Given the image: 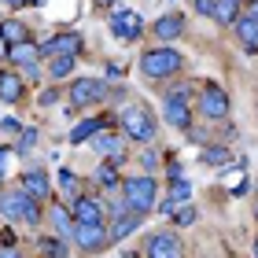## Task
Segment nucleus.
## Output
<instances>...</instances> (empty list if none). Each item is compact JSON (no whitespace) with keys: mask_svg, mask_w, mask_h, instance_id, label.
I'll return each mask as SVG.
<instances>
[{"mask_svg":"<svg viewBox=\"0 0 258 258\" xmlns=\"http://www.w3.org/2000/svg\"><path fill=\"white\" fill-rule=\"evenodd\" d=\"M184 67V55L177 48H170V44H159V48H148L140 55V70H144V78L151 81H162V78H173L177 70Z\"/></svg>","mask_w":258,"mask_h":258,"instance_id":"obj_1","label":"nucleus"},{"mask_svg":"<svg viewBox=\"0 0 258 258\" xmlns=\"http://www.w3.org/2000/svg\"><path fill=\"white\" fill-rule=\"evenodd\" d=\"M122 199H125L129 210L148 214V210L159 203V184L151 177H129V181H122Z\"/></svg>","mask_w":258,"mask_h":258,"instance_id":"obj_2","label":"nucleus"},{"mask_svg":"<svg viewBox=\"0 0 258 258\" xmlns=\"http://www.w3.org/2000/svg\"><path fill=\"white\" fill-rule=\"evenodd\" d=\"M122 129H125L129 140H140V144H151V140H155V122H151V114L140 107V103L122 107Z\"/></svg>","mask_w":258,"mask_h":258,"instance_id":"obj_3","label":"nucleus"},{"mask_svg":"<svg viewBox=\"0 0 258 258\" xmlns=\"http://www.w3.org/2000/svg\"><path fill=\"white\" fill-rule=\"evenodd\" d=\"M78 243L81 251H89V254H96V251H103L111 243V236H107V221H74V236H70Z\"/></svg>","mask_w":258,"mask_h":258,"instance_id":"obj_4","label":"nucleus"},{"mask_svg":"<svg viewBox=\"0 0 258 258\" xmlns=\"http://www.w3.org/2000/svg\"><path fill=\"white\" fill-rule=\"evenodd\" d=\"M162 118H166L173 129H192V111H188V89H177L162 100Z\"/></svg>","mask_w":258,"mask_h":258,"instance_id":"obj_5","label":"nucleus"},{"mask_svg":"<svg viewBox=\"0 0 258 258\" xmlns=\"http://www.w3.org/2000/svg\"><path fill=\"white\" fill-rule=\"evenodd\" d=\"M199 114H203L207 122L225 118V114H229V96H225V89H218L214 81L203 85V92H199Z\"/></svg>","mask_w":258,"mask_h":258,"instance_id":"obj_6","label":"nucleus"},{"mask_svg":"<svg viewBox=\"0 0 258 258\" xmlns=\"http://www.w3.org/2000/svg\"><path fill=\"white\" fill-rule=\"evenodd\" d=\"M107 96V85L100 78H74L70 81V103L74 107H89V103H100Z\"/></svg>","mask_w":258,"mask_h":258,"instance_id":"obj_7","label":"nucleus"},{"mask_svg":"<svg viewBox=\"0 0 258 258\" xmlns=\"http://www.w3.org/2000/svg\"><path fill=\"white\" fill-rule=\"evenodd\" d=\"M144 258H184V243L177 232H155L144 243Z\"/></svg>","mask_w":258,"mask_h":258,"instance_id":"obj_8","label":"nucleus"},{"mask_svg":"<svg viewBox=\"0 0 258 258\" xmlns=\"http://www.w3.org/2000/svg\"><path fill=\"white\" fill-rule=\"evenodd\" d=\"M111 33H114L118 41H140V33H144V22H140L137 11L118 8V11L111 15Z\"/></svg>","mask_w":258,"mask_h":258,"instance_id":"obj_9","label":"nucleus"},{"mask_svg":"<svg viewBox=\"0 0 258 258\" xmlns=\"http://www.w3.org/2000/svg\"><path fill=\"white\" fill-rule=\"evenodd\" d=\"M48 225L59 240L74 236V210H70V203H52L48 207Z\"/></svg>","mask_w":258,"mask_h":258,"instance_id":"obj_10","label":"nucleus"},{"mask_svg":"<svg viewBox=\"0 0 258 258\" xmlns=\"http://www.w3.org/2000/svg\"><path fill=\"white\" fill-rule=\"evenodd\" d=\"M81 52V33H55L41 41V55H78Z\"/></svg>","mask_w":258,"mask_h":258,"instance_id":"obj_11","label":"nucleus"},{"mask_svg":"<svg viewBox=\"0 0 258 258\" xmlns=\"http://www.w3.org/2000/svg\"><path fill=\"white\" fill-rule=\"evenodd\" d=\"M70 210H74V221H107L103 218V203L92 196H74Z\"/></svg>","mask_w":258,"mask_h":258,"instance_id":"obj_12","label":"nucleus"},{"mask_svg":"<svg viewBox=\"0 0 258 258\" xmlns=\"http://www.w3.org/2000/svg\"><path fill=\"white\" fill-rule=\"evenodd\" d=\"M26 188H22V184H19V188H11V192H4V196H0V214H4L8 221H22V207H26Z\"/></svg>","mask_w":258,"mask_h":258,"instance_id":"obj_13","label":"nucleus"},{"mask_svg":"<svg viewBox=\"0 0 258 258\" xmlns=\"http://www.w3.org/2000/svg\"><path fill=\"white\" fill-rule=\"evenodd\" d=\"M22 188L37 199V203H44L48 192H52V181H48V173H44V170H26V173H22Z\"/></svg>","mask_w":258,"mask_h":258,"instance_id":"obj_14","label":"nucleus"},{"mask_svg":"<svg viewBox=\"0 0 258 258\" xmlns=\"http://www.w3.org/2000/svg\"><path fill=\"white\" fill-rule=\"evenodd\" d=\"M140 221H144V214H137V210H125V214L114 218V225L107 229V236H111V240H125V236H133V232L140 229Z\"/></svg>","mask_w":258,"mask_h":258,"instance_id":"obj_15","label":"nucleus"},{"mask_svg":"<svg viewBox=\"0 0 258 258\" xmlns=\"http://www.w3.org/2000/svg\"><path fill=\"white\" fill-rule=\"evenodd\" d=\"M8 59L15 63V67H33L41 59V44H33V41H19V44H11L8 48Z\"/></svg>","mask_w":258,"mask_h":258,"instance_id":"obj_16","label":"nucleus"},{"mask_svg":"<svg viewBox=\"0 0 258 258\" xmlns=\"http://www.w3.org/2000/svg\"><path fill=\"white\" fill-rule=\"evenodd\" d=\"M181 33H184V19L177 15V11L159 15V22H155V37H159V41H177Z\"/></svg>","mask_w":258,"mask_h":258,"instance_id":"obj_17","label":"nucleus"},{"mask_svg":"<svg viewBox=\"0 0 258 258\" xmlns=\"http://www.w3.org/2000/svg\"><path fill=\"white\" fill-rule=\"evenodd\" d=\"M232 26H236V37H240L243 48H247V55L258 52V22H254L251 15H240L236 22H232Z\"/></svg>","mask_w":258,"mask_h":258,"instance_id":"obj_18","label":"nucleus"},{"mask_svg":"<svg viewBox=\"0 0 258 258\" xmlns=\"http://www.w3.org/2000/svg\"><path fill=\"white\" fill-rule=\"evenodd\" d=\"M22 96V78L15 70H0V100L4 103H15Z\"/></svg>","mask_w":258,"mask_h":258,"instance_id":"obj_19","label":"nucleus"},{"mask_svg":"<svg viewBox=\"0 0 258 258\" xmlns=\"http://www.w3.org/2000/svg\"><path fill=\"white\" fill-rule=\"evenodd\" d=\"M210 19L221 22V26H232L240 19V0H214V15Z\"/></svg>","mask_w":258,"mask_h":258,"instance_id":"obj_20","label":"nucleus"},{"mask_svg":"<svg viewBox=\"0 0 258 258\" xmlns=\"http://www.w3.org/2000/svg\"><path fill=\"white\" fill-rule=\"evenodd\" d=\"M0 37H4V44L11 48V44H19V41H30V33L19 19H8V22H0Z\"/></svg>","mask_w":258,"mask_h":258,"instance_id":"obj_21","label":"nucleus"},{"mask_svg":"<svg viewBox=\"0 0 258 258\" xmlns=\"http://www.w3.org/2000/svg\"><path fill=\"white\" fill-rule=\"evenodd\" d=\"M92 148L100 151V155H122V137H114V133H100L92 137Z\"/></svg>","mask_w":258,"mask_h":258,"instance_id":"obj_22","label":"nucleus"},{"mask_svg":"<svg viewBox=\"0 0 258 258\" xmlns=\"http://www.w3.org/2000/svg\"><path fill=\"white\" fill-rule=\"evenodd\" d=\"M100 129H103V122H100V118H89V122H78L74 129H70V144H85V140H89V137H96V133H100Z\"/></svg>","mask_w":258,"mask_h":258,"instance_id":"obj_23","label":"nucleus"},{"mask_svg":"<svg viewBox=\"0 0 258 258\" xmlns=\"http://www.w3.org/2000/svg\"><path fill=\"white\" fill-rule=\"evenodd\" d=\"M37 251L44 258H67V240H59V236H37Z\"/></svg>","mask_w":258,"mask_h":258,"instance_id":"obj_24","label":"nucleus"},{"mask_svg":"<svg viewBox=\"0 0 258 258\" xmlns=\"http://www.w3.org/2000/svg\"><path fill=\"white\" fill-rule=\"evenodd\" d=\"M188 199H192V184L184 181V177H173V181H170V196H166V203H170V207H177V203L184 207Z\"/></svg>","mask_w":258,"mask_h":258,"instance_id":"obj_25","label":"nucleus"},{"mask_svg":"<svg viewBox=\"0 0 258 258\" xmlns=\"http://www.w3.org/2000/svg\"><path fill=\"white\" fill-rule=\"evenodd\" d=\"M74 70V55H52V78H67Z\"/></svg>","mask_w":258,"mask_h":258,"instance_id":"obj_26","label":"nucleus"},{"mask_svg":"<svg viewBox=\"0 0 258 258\" xmlns=\"http://www.w3.org/2000/svg\"><path fill=\"white\" fill-rule=\"evenodd\" d=\"M78 173L74 170H59V188H63V196H70V192H78Z\"/></svg>","mask_w":258,"mask_h":258,"instance_id":"obj_27","label":"nucleus"},{"mask_svg":"<svg viewBox=\"0 0 258 258\" xmlns=\"http://www.w3.org/2000/svg\"><path fill=\"white\" fill-rule=\"evenodd\" d=\"M33 144H37V129H22V133H19V148H15V151H22V155H26Z\"/></svg>","mask_w":258,"mask_h":258,"instance_id":"obj_28","label":"nucleus"},{"mask_svg":"<svg viewBox=\"0 0 258 258\" xmlns=\"http://www.w3.org/2000/svg\"><path fill=\"white\" fill-rule=\"evenodd\" d=\"M96 181L111 188V184H118V173H114V166H100V170H96Z\"/></svg>","mask_w":258,"mask_h":258,"instance_id":"obj_29","label":"nucleus"},{"mask_svg":"<svg viewBox=\"0 0 258 258\" xmlns=\"http://www.w3.org/2000/svg\"><path fill=\"white\" fill-rule=\"evenodd\" d=\"M225 159H229L225 148H207V151H203V162H225Z\"/></svg>","mask_w":258,"mask_h":258,"instance_id":"obj_30","label":"nucleus"},{"mask_svg":"<svg viewBox=\"0 0 258 258\" xmlns=\"http://www.w3.org/2000/svg\"><path fill=\"white\" fill-rule=\"evenodd\" d=\"M173 221H177V225H192V221H196V210L184 203V210H177V218H173Z\"/></svg>","mask_w":258,"mask_h":258,"instance_id":"obj_31","label":"nucleus"},{"mask_svg":"<svg viewBox=\"0 0 258 258\" xmlns=\"http://www.w3.org/2000/svg\"><path fill=\"white\" fill-rule=\"evenodd\" d=\"M0 129H4V133H22V125L15 118H0Z\"/></svg>","mask_w":258,"mask_h":258,"instance_id":"obj_32","label":"nucleus"},{"mask_svg":"<svg viewBox=\"0 0 258 258\" xmlns=\"http://www.w3.org/2000/svg\"><path fill=\"white\" fill-rule=\"evenodd\" d=\"M196 11L199 15H214V0H196Z\"/></svg>","mask_w":258,"mask_h":258,"instance_id":"obj_33","label":"nucleus"},{"mask_svg":"<svg viewBox=\"0 0 258 258\" xmlns=\"http://www.w3.org/2000/svg\"><path fill=\"white\" fill-rule=\"evenodd\" d=\"M8 162H11V148H8V144H0V173L8 170Z\"/></svg>","mask_w":258,"mask_h":258,"instance_id":"obj_34","label":"nucleus"},{"mask_svg":"<svg viewBox=\"0 0 258 258\" xmlns=\"http://www.w3.org/2000/svg\"><path fill=\"white\" fill-rule=\"evenodd\" d=\"M41 103H44V107H52V103H55V89H48V92H41Z\"/></svg>","mask_w":258,"mask_h":258,"instance_id":"obj_35","label":"nucleus"},{"mask_svg":"<svg viewBox=\"0 0 258 258\" xmlns=\"http://www.w3.org/2000/svg\"><path fill=\"white\" fill-rule=\"evenodd\" d=\"M0 4H4V8H11V11H15V8H26V4H30V0H0Z\"/></svg>","mask_w":258,"mask_h":258,"instance_id":"obj_36","label":"nucleus"},{"mask_svg":"<svg viewBox=\"0 0 258 258\" xmlns=\"http://www.w3.org/2000/svg\"><path fill=\"white\" fill-rule=\"evenodd\" d=\"M247 15H251V19L258 22V0H247Z\"/></svg>","mask_w":258,"mask_h":258,"instance_id":"obj_37","label":"nucleus"},{"mask_svg":"<svg viewBox=\"0 0 258 258\" xmlns=\"http://www.w3.org/2000/svg\"><path fill=\"white\" fill-rule=\"evenodd\" d=\"M0 258H22V254H19V251H8V247H4V251H0Z\"/></svg>","mask_w":258,"mask_h":258,"instance_id":"obj_38","label":"nucleus"},{"mask_svg":"<svg viewBox=\"0 0 258 258\" xmlns=\"http://www.w3.org/2000/svg\"><path fill=\"white\" fill-rule=\"evenodd\" d=\"M4 55H8V44H4V37H0V59H4Z\"/></svg>","mask_w":258,"mask_h":258,"instance_id":"obj_39","label":"nucleus"},{"mask_svg":"<svg viewBox=\"0 0 258 258\" xmlns=\"http://www.w3.org/2000/svg\"><path fill=\"white\" fill-rule=\"evenodd\" d=\"M96 4H118V0H96Z\"/></svg>","mask_w":258,"mask_h":258,"instance_id":"obj_40","label":"nucleus"},{"mask_svg":"<svg viewBox=\"0 0 258 258\" xmlns=\"http://www.w3.org/2000/svg\"><path fill=\"white\" fill-rule=\"evenodd\" d=\"M254 218H258V199H254Z\"/></svg>","mask_w":258,"mask_h":258,"instance_id":"obj_41","label":"nucleus"},{"mask_svg":"<svg viewBox=\"0 0 258 258\" xmlns=\"http://www.w3.org/2000/svg\"><path fill=\"white\" fill-rule=\"evenodd\" d=\"M254 258H258V240H254Z\"/></svg>","mask_w":258,"mask_h":258,"instance_id":"obj_42","label":"nucleus"},{"mask_svg":"<svg viewBox=\"0 0 258 258\" xmlns=\"http://www.w3.org/2000/svg\"><path fill=\"white\" fill-rule=\"evenodd\" d=\"M30 4H44V0H30Z\"/></svg>","mask_w":258,"mask_h":258,"instance_id":"obj_43","label":"nucleus"},{"mask_svg":"<svg viewBox=\"0 0 258 258\" xmlns=\"http://www.w3.org/2000/svg\"><path fill=\"white\" fill-rule=\"evenodd\" d=\"M0 188H4V177H0Z\"/></svg>","mask_w":258,"mask_h":258,"instance_id":"obj_44","label":"nucleus"}]
</instances>
